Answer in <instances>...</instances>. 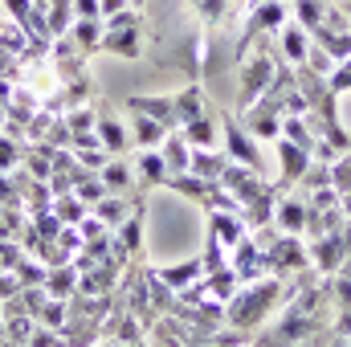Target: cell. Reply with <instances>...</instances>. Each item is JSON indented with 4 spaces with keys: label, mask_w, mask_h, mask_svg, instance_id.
I'll return each instance as SVG.
<instances>
[{
    "label": "cell",
    "mask_w": 351,
    "mask_h": 347,
    "mask_svg": "<svg viewBox=\"0 0 351 347\" xmlns=\"http://www.w3.org/2000/svg\"><path fill=\"white\" fill-rule=\"evenodd\" d=\"M290 294H286V282L282 278H274V274H265L258 282H245L229 302H225V327H233V331H241V335H258L265 327V319L286 302Z\"/></svg>",
    "instance_id": "1"
},
{
    "label": "cell",
    "mask_w": 351,
    "mask_h": 347,
    "mask_svg": "<svg viewBox=\"0 0 351 347\" xmlns=\"http://www.w3.org/2000/svg\"><path fill=\"white\" fill-rule=\"evenodd\" d=\"M274 66H278V53H274V37H265L258 41L241 62H237V70H241V86H237V110L245 115L258 98H262L269 82H274Z\"/></svg>",
    "instance_id": "2"
},
{
    "label": "cell",
    "mask_w": 351,
    "mask_h": 347,
    "mask_svg": "<svg viewBox=\"0 0 351 347\" xmlns=\"http://www.w3.org/2000/svg\"><path fill=\"white\" fill-rule=\"evenodd\" d=\"M286 21H290V4H286V0H258V4H254V12H250V21L241 25V37H237V45H233V49H237L233 58L241 62L258 41L274 37V33H282V25H286Z\"/></svg>",
    "instance_id": "3"
},
{
    "label": "cell",
    "mask_w": 351,
    "mask_h": 347,
    "mask_svg": "<svg viewBox=\"0 0 351 347\" xmlns=\"http://www.w3.org/2000/svg\"><path fill=\"white\" fill-rule=\"evenodd\" d=\"M265 265H269L274 278L290 282V278H298V274L311 270V250L302 246V237H294V233H278V237L265 246Z\"/></svg>",
    "instance_id": "4"
},
{
    "label": "cell",
    "mask_w": 351,
    "mask_h": 347,
    "mask_svg": "<svg viewBox=\"0 0 351 347\" xmlns=\"http://www.w3.org/2000/svg\"><path fill=\"white\" fill-rule=\"evenodd\" d=\"M221 139H225V156L241 168H254V172L265 176V160L258 152V139L237 123V119H221Z\"/></svg>",
    "instance_id": "5"
},
{
    "label": "cell",
    "mask_w": 351,
    "mask_h": 347,
    "mask_svg": "<svg viewBox=\"0 0 351 347\" xmlns=\"http://www.w3.org/2000/svg\"><path fill=\"white\" fill-rule=\"evenodd\" d=\"M229 265L237 270V278L241 282H258L269 274V265H265V246L254 237V233H245L233 250H229Z\"/></svg>",
    "instance_id": "6"
},
{
    "label": "cell",
    "mask_w": 351,
    "mask_h": 347,
    "mask_svg": "<svg viewBox=\"0 0 351 347\" xmlns=\"http://www.w3.org/2000/svg\"><path fill=\"white\" fill-rule=\"evenodd\" d=\"M343 258H348L343 229H339V233H323V237H315V241H311V265H315V274L335 278V274H339V265H343Z\"/></svg>",
    "instance_id": "7"
},
{
    "label": "cell",
    "mask_w": 351,
    "mask_h": 347,
    "mask_svg": "<svg viewBox=\"0 0 351 347\" xmlns=\"http://www.w3.org/2000/svg\"><path fill=\"white\" fill-rule=\"evenodd\" d=\"M274 147H278V164H282V176H278V188L282 192H290L302 172L311 168V152L306 147H298V143H290V139H274Z\"/></svg>",
    "instance_id": "8"
},
{
    "label": "cell",
    "mask_w": 351,
    "mask_h": 347,
    "mask_svg": "<svg viewBox=\"0 0 351 347\" xmlns=\"http://www.w3.org/2000/svg\"><path fill=\"white\" fill-rule=\"evenodd\" d=\"M306 196L302 192H282L278 208H274V225L278 233H294V237H306Z\"/></svg>",
    "instance_id": "9"
},
{
    "label": "cell",
    "mask_w": 351,
    "mask_h": 347,
    "mask_svg": "<svg viewBox=\"0 0 351 347\" xmlns=\"http://www.w3.org/2000/svg\"><path fill=\"white\" fill-rule=\"evenodd\" d=\"M94 131H98V143H102L110 156H127V152L135 147V143H131V127H127V119H119V115H110V110H98Z\"/></svg>",
    "instance_id": "10"
},
{
    "label": "cell",
    "mask_w": 351,
    "mask_h": 347,
    "mask_svg": "<svg viewBox=\"0 0 351 347\" xmlns=\"http://www.w3.org/2000/svg\"><path fill=\"white\" fill-rule=\"evenodd\" d=\"M139 204H147V200H143V192H135V196H119V192H106L98 204H90V213H94L98 221H106V229H119V225H123V221H127V217L139 208Z\"/></svg>",
    "instance_id": "11"
},
{
    "label": "cell",
    "mask_w": 351,
    "mask_h": 347,
    "mask_svg": "<svg viewBox=\"0 0 351 347\" xmlns=\"http://www.w3.org/2000/svg\"><path fill=\"white\" fill-rule=\"evenodd\" d=\"M127 110L152 115V119H160L168 131H180V119H176V94H131V98H127Z\"/></svg>",
    "instance_id": "12"
},
{
    "label": "cell",
    "mask_w": 351,
    "mask_h": 347,
    "mask_svg": "<svg viewBox=\"0 0 351 347\" xmlns=\"http://www.w3.org/2000/svg\"><path fill=\"white\" fill-rule=\"evenodd\" d=\"M127 127H131V143H135L139 152L160 147V143L168 139V127H164L160 119H152V115H139V110H127Z\"/></svg>",
    "instance_id": "13"
},
{
    "label": "cell",
    "mask_w": 351,
    "mask_h": 347,
    "mask_svg": "<svg viewBox=\"0 0 351 347\" xmlns=\"http://www.w3.org/2000/svg\"><path fill=\"white\" fill-rule=\"evenodd\" d=\"M102 184H106V192H119V196H135V192H143L139 188V180H135V168L127 164V156H110L106 160V168H102Z\"/></svg>",
    "instance_id": "14"
},
{
    "label": "cell",
    "mask_w": 351,
    "mask_h": 347,
    "mask_svg": "<svg viewBox=\"0 0 351 347\" xmlns=\"http://www.w3.org/2000/svg\"><path fill=\"white\" fill-rule=\"evenodd\" d=\"M102 53L143 58V25H131V29H106V33H102Z\"/></svg>",
    "instance_id": "15"
},
{
    "label": "cell",
    "mask_w": 351,
    "mask_h": 347,
    "mask_svg": "<svg viewBox=\"0 0 351 347\" xmlns=\"http://www.w3.org/2000/svg\"><path fill=\"white\" fill-rule=\"evenodd\" d=\"M229 156L225 152H217V147H192V164H188V172L200 176V180H208V184H221V176L229 172Z\"/></svg>",
    "instance_id": "16"
},
{
    "label": "cell",
    "mask_w": 351,
    "mask_h": 347,
    "mask_svg": "<svg viewBox=\"0 0 351 347\" xmlns=\"http://www.w3.org/2000/svg\"><path fill=\"white\" fill-rule=\"evenodd\" d=\"M306 49H311V33H306L298 21H286L282 33H278V53H282L290 66H302V62H306Z\"/></svg>",
    "instance_id": "17"
},
{
    "label": "cell",
    "mask_w": 351,
    "mask_h": 347,
    "mask_svg": "<svg viewBox=\"0 0 351 347\" xmlns=\"http://www.w3.org/2000/svg\"><path fill=\"white\" fill-rule=\"evenodd\" d=\"M221 184H225L241 204H245V200H254V196L265 188V176L254 172V168H241V164H229V172L221 176Z\"/></svg>",
    "instance_id": "18"
},
{
    "label": "cell",
    "mask_w": 351,
    "mask_h": 347,
    "mask_svg": "<svg viewBox=\"0 0 351 347\" xmlns=\"http://www.w3.org/2000/svg\"><path fill=\"white\" fill-rule=\"evenodd\" d=\"M180 131H184V139H188L192 147H217V139H221V119H217L213 106H208L204 115H196V119L184 123Z\"/></svg>",
    "instance_id": "19"
},
{
    "label": "cell",
    "mask_w": 351,
    "mask_h": 347,
    "mask_svg": "<svg viewBox=\"0 0 351 347\" xmlns=\"http://www.w3.org/2000/svg\"><path fill=\"white\" fill-rule=\"evenodd\" d=\"M135 180H139L143 192H147V188H164V180H168V164H164L160 147L139 152V160H135Z\"/></svg>",
    "instance_id": "20"
},
{
    "label": "cell",
    "mask_w": 351,
    "mask_h": 347,
    "mask_svg": "<svg viewBox=\"0 0 351 347\" xmlns=\"http://www.w3.org/2000/svg\"><path fill=\"white\" fill-rule=\"evenodd\" d=\"M250 229H245V221H241V213H208V237H217V241H225L229 250L245 237Z\"/></svg>",
    "instance_id": "21"
},
{
    "label": "cell",
    "mask_w": 351,
    "mask_h": 347,
    "mask_svg": "<svg viewBox=\"0 0 351 347\" xmlns=\"http://www.w3.org/2000/svg\"><path fill=\"white\" fill-rule=\"evenodd\" d=\"M156 274L172 286L176 294H180V290H188L192 282H200V278H204V261H200V258H188V261H176V265H160Z\"/></svg>",
    "instance_id": "22"
},
{
    "label": "cell",
    "mask_w": 351,
    "mask_h": 347,
    "mask_svg": "<svg viewBox=\"0 0 351 347\" xmlns=\"http://www.w3.org/2000/svg\"><path fill=\"white\" fill-rule=\"evenodd\" d=\"M204 110H208V98H204V86L200 82H188L184 90H176V119H180V127L192 123Z\"/></svg>",
    "instance_id": "23"
},
{
    "label": "cell",
    "mask_w": 351,
    "mask_h": 347,
    "mask_svg": "<svg viewBox=\"0 0 351 347\" xmlns=\"http://www.w3.org/2000/svg\"><path fill=\"white\" fill-rule=\"evenodd\" d=\"M160 156H164V164H168V176L188 172V164H192V143L184 139V131H168V139L160 143Z\"/></svg>",
    "instance_id": "24"
},
{
    "label": "cell",
    "mask_w": 351,
    "mask_h": 347,
    "mask_svg": "<svg viewBox=\"0 0 351 347\" xmlns=\"http://www.w3.org/2000/svg\"><path fill=\"white\" fill-rule=\"evenodd\" d=\"M45 290H49V298H66V302H70V298L78 294V270H74V261L45 270Z\"/></svg>",
    "instance_id": "25"
},
{
    "label": "cell",
    "mask_w": 351,
    "mask_h": 347,
    "mask_svg": "<svg viewBox=\"0 0 351 347\" xmlns=\"http://www.w3.org/2000/svg\"><path fill=\"white\" fill-rule=\"evenodd\" d=\"M164 188H172L176 196H184V200H192V204H204V196H208V180H200V176L192 172H172L164 180Z\"/></svg>",
    "instance_id": "26"
},
{
    "label": "cell",
    "mask_w": 351,
    "mask_h": 347,
    "mask_svg": "<svg viewBox=\"0 0 351 347\" xmlns=\"http://www.w3.org/2000/svg\"><path fill=\"white\" fill-rule=\"evenodd\" d=\"M204 282H208V294L217 298V302H229L245 282L237 278V270L233 265H225V270H213V274H204Z\"/></svg>",
    "instance_id": "27"
},
{
    "label": "cell",
    "mask_w": 351,
    "mask_h": 347,
    "mask_svg": "<svg viewBox=\"0 0 351 347\" xmlns=\"http://www.w3.org/2000/svg\"><path fill=\"white\" fill-rule=\"evenodd\" d=\"M102 33H106V25L102 21H74V29H70V37H74V45L82 49V53H102Z\"/></svg>",
    "instance_id": "28"
},
{
    "label": "cell",
    "mask_w": 351,
    "mask_h": 347,
    "mask_svg": "<svg viewBox=\"0 0 351 347\" xmlns=\"http://www.w3.org/2000/svg\"><path fill=\"white\" fill-rule=\"evenodd\" d=\"M45 21H49V33L53 37H66L74 29V0H45Z\"/></svg>",
    "instance_id": "29"
},
{
    "label": "cell",
    "mask_w": 351,
    "mask_h": 347,
    "mask_svg": "<svg viewBox=\"0 0 351 347\" xmlns=\"http://www.w3.org/2000/svg\"><path fill=\"white\" fill-rule=\"evenodd\" d=\"M53 213L62 217V225H82V221L90 217V204L78 196V192H66V196L53 200Z\"/></svg>",
    "instance_id": "30"
},
{
    "label": "cell",
    "mask_w": 351,
    "mask_h": 347,
    "mask_svg": "<svg viewBox=\"0 0 351 347\" xmlns=\"http://www.w3.org/2000/svg\"><path fill=\"white\" fill-rule=\"evenodd\" d=\"M323 12H327V4H323V0H294V4H290V16H294L306 33L323 25Z\"/></svg>",
    "instance_id": "31"
},
{
    "label": "cell",
    "mask_w": 351,
    "mask_h": 347,
    "mask_svg": "<svg viewBox=\"0 0 351 347\" xmlns=\"http://www.w3.org/2000/svg\"><path fill=\"white\" fill-rule=\"evenodd\" d=\"M192 4V12L204 21V25H225V16H229V8H233V0H188Z\"/></svg>",
    "instance_id": "32"
},
{
    "label": "cell",
    "mask_w": 351,
    "mask_h": 347,
    "mask_svg": "<svg viewBox=\"0 0 351 347\" xmlns=\"http://www.w3.org/2000/svg\"><path fill=\"white\" fill-rule=\"evenodd\" d=\"M66 315H70V302H66V298H49V302L37 311V323H41V327L62 331V327H66Z\"/></svg>",
    "instance_id": "33"
},
{
    "label": "cell",
    "mask_w": 351,
    "mask_h": 347,
    "mask_svg": "<svg viewBox=\"0 0 351 347\" xmlns=\"http://www.w3.org/2000/svg\"><path fill=\"white\" fill-rule=\"evenodd\" d=\"M21 160H25V143L0 131V172H12V168H21Z\"/></svg>",
    "instance_id": "34"
},
{
    "label": "cell",
    "mask_w": 351,
    "mask_h": 347,
    "mask_svg": "<svg viewBox=\"0 0 351 347\" xmlns=\"http://www.w3.org/2000/svg\"><path fill=\"white\" fill-rule=\"evenodd\" d=\"M331 184V164H319V160H311V168L302 172V180L294 184L298 192H315V188H327Z\"/></svg>",
    "instance_id": "35"
},
{
    "label": "cell",
    "mask_w": 351,
    "mask_h": 347,
    "mask_svg": "<svg viewBox=\"0 0 351 347\" xmlns=\"http://www.w3.org/2000/svg\"><path fill=\"white\" fill-rule=\"evenodd\" d=\"M16 278H21V286H45V265L33 258V254H25V258L16 261V270H12Z\"/></svg>",
    "instance_id": "36"
},
{
    "label": "cell",
    "mask_w": 351,
    "mask_h": 347,
    "mask_svg": "<svg viewBox=\"0 0 351 347\" xmlns=\"http://www.w3.org/2000/svg\"><path fill=\"white\" fill-rule=\"evenodd\" d=\"M200 261H204V274L225 270V265H229V246H225V241H217V237H208V241H204V254H200Z\"/></svg>",
    "instance_id": "37"
},
{
    "label": "cell",
    "mask_w": 351,
    "mask_h": 347,
    "mask_svg": "<svg viewBox=\"0 0 351 347\" xmlns=\"http://www.w3.org/2000/svg\"><path fill=\"white\" fill-rule=\"evenodd\" d=\"M302 66H306V70H315V74H323V78H327V74H331V70H335V66H339V62H335V58H331V53H327V49H323V45H315V41H311V49H306V62H302Z\"/></svg>",
    "instance_id": "38"
},
{
    "label": "cell",
    "mask_w": 351,
    "mask_h": 347,
    "mask_svg": "<svg viewBox=\"0 0 351 347\" xmlns=\"http://www.w3.org/2000/svg\"><path fill=\"white\" fill-rule=\"evenodd\" d=\"M331 188H335L339 196H348L351 192V152H343V156L331 164Z\"/></svg>",
    "instance_id": "39"
},
{
    "label": "cell",
    "mask_w": 351,
    "mask_h": 347,
    "mask_svg": "<svg viewBox=\"0 0 351 347\" xmlns=\"http://www.w3.org/2000/svg\"><path fill=\"white\" fill-rule=\"evenodd\" d=\"M41 143H49V147H70V143H74V131H70L66 115H58V119L49 123V131H45V139H41Z\"/></svg>",
    "instance_id": "40"
},
{
    "label": "cell",
    "mask_w": 351,
    "mask_h": 347,
    "mask_svg": "<svg viewBox=\"0 0 351 347\" xmlns=\"http://www.w3.org/2000/svg\"><path fill=\"white\" fill-rule=\"evenodd\" d=\"M66 123H70V131H74V135L94 131V123H98V110H94V106H74V110H66Z\"/></svg>",
    "instance_id": "41"
},
{
    "label": "cell",
    "mask_w": 351,
    "mask_h": 347,
    "mask_svg": "<svg viewBox=\"0 0 351 347\" xmlns=\"http://www.w3.org/2000/svg\"><path fill=\"white\" fill-rule=\"evenodd\" d=\"M327 90L339 98V94H351V58H343L331 74H327Z\"/></svg>",
    "instance_id": "42"
},
{
    "label": "cell",
    "mask_w": 351,
    "mask_h": 347,
    "mask_svg": "<svg viewBox=\"0 0 351 347\" xmlns=\"http://www.w3.org/2000/svg\"><path fill=\"white\" fill-rule=\"evenodd\" d=\"M25 258V246L12 237H0V270H16V261Z\"/></svg>",
    "instance_id": "43"
},
{
    "label": "cell",
    "mask_w": 351,
    "mask_h": 347,
    "mask_svg": "<svg viewBox=\"0 0 351 347\" xmlns=\"http://www.w3.org/2000/svg\"><path fill=\"white\" fill-rule=\"evenodd\" d=\"M4 204H12V208H25V196L16 192L12 172H0V208H4Z\"/></svg>",
    "instance_id": "44"
},
{
    "label": "cell",
    "mask_w": 351,
    "mask_h": 347,
    "mask_svg": "<svg viewBox=\"0 0 351 347\" xmlns=\"http://www.w3.org/2000/svg\"><path fill=\"white\" fill-rule=\"evenodd\" d=\"M74 156H78V164L90 168V172H102V168H106V160H110V152H106V147H86V152H74Z\"/></svg>",
    "instance_id": "45"
},
{
    "label": "cell",
    "mask_w": 351,
    "mask_h": 347,
    "mask_svg": "<svg viewBox=\"0 0 351 347\" xmlns=\"http://www.w3.org/2000/svg\"><path fill=\"white\" fill-rule=\"evenodd\" d=\"M78 233H82V246H86V241H98V237H106V233H114V229H106V221H98V217L90 213L86 221L78 225Z\"/></svg>",
    "instance_id": "46"
},
{
    "label": "cell",
    "mask_w": 351,
    "mask_h": 347,
    "mask_svg": "<svg viewBox=\"0 0 351 347\" xmlns=\"http://www.w3.org/2000/svg\"><path fill=\"white\" fill-rule=\"evenodd\" d=\"M102 25H106V29H131V25H143V16H139V12H135V4H131V8H123V12H114V16H106Z\"/></svg>",
    "instance_id": "47"
},
{
    "label": "cell",
    "mask_w": 351,
    "mask_h": 347,
    "mask_svg": "<svg viewBox=\"0 0 351 347\" xmlns=\"http://www.w3.org/2000/svg\"><path fill=\"white\" fill-rule=\"evenodd\" d=\"M21 294V278L12 274V270H0V302H8V298H16Z\"/></svg>",
    "instance_id": "48"
},
{
    "label": "cell",
    "mask_w": 351,
    "mask_h": 347,
    "mask_svg": "<svg viewBox=\"0 0 351 347\" xmlns=\"http://www.w3.org/2000/svg\"><path fill=\"white\" fill-rule=\"evenodd\" d=\"M74 16L78 21H102V8H98V0H74Z\"/></svg>",
    "instance_id": "49"
},
{
    "label": "cell",
    "mask_w": 351,
    "mask_h": 347,
    "mask_svg": "<svg viewBox=\"0 0 351 347\" xmlns=\"http://www.w3.org/2000/svg\"><path fill=\"white\" fill-rule=\"evenodd\" d=\"M4 4V12L12 16V21H25L29 12H33V0H0Z\"/></svg>",
    "instance_id": "50"
},
{
    "label": "cell",
    "mask_w": 351,
    "mask_h": 347,
    "mask_svg": "<svg viewBox=\"0 0 351 347\" xmlns=\"http://www.w3.org/2000/svg\"><path fill=\"white\" fill-rule=\"evenodd\" d=\"M98 8H102V21H106V16H114V12L131 8V0H98Z\"/></svg>",
    "instance_id": "51"
},
{
    "label": "cell",
    "mask_w": 351,
    "mask_h": 347,
    "mask_svg": "<svg viewBox=\"0 0 351 347\" xmlns=\"http://www.w3.org/2000/svg\"><path fill=\"white\" fill-rule=\"evenodd\" d=\"M339 208H343V217H351V192L348 196H339Z\"/></svg>",
    "instance_id": "52"
},
{
    "label": "cell",
    "mask_w": 351,
    "mask_h": 347,
    "mask_svg": "<svg viewBox=\"0 0 351 347\" xmlns=\"http://www.w3.org/2000/svg\"><path fill=\"white\" fill-rule=\"evenodd\" d=\"M4 123H8V106H0V131H4Z\"/></svg>",
    "instance_id": "53"
},
{
    "label": "cell",
    "mask_w": 351,
    "mask_h": 347,
    "mask_svg": "<svg viewBox=\"0 0 351 347\" xmlns=\"http://www.w3.org/2000/svg\"><path fill=\"white\" fill-rule=\"evenodd\" d=\"M0 237H8V233H4V217H0Z\"/></svg>",
    "instance_id": "54"
},
{
    "label": "cell",
    "mask_w": 351,
    "mask_h": 347,
    "mask_svg": "<svg viewBox=\"0 0 351 347\" xmlns=\"http://www.w3.org/2000/svg\"><path fill=\"white\" fill-rule=\"evenodd\" d=\"M233 4H250V0H233Z\"/></svg>",
    "instance_id": "55"
},
{
    "label": "cell",
    "mask_w": 351,
    "mask_h": 347,
    "mask_svg": "<svg viewBox=\"0 0 351 347\" xmlns=\"http://www.w3.org/2000/svg\"><path fill=\"white\" fill-rule=\"evenodd\" d=\"M343 347H351V339H343Z\"/></svg>",
    "instance_id": "56"
},
{
    "label": "cell",
    "mask_w": 351,
    "mask_h": 347,
    "mask_svg": "<svg viewBox=\"0 0 351 347\" xmlns=\"http://www.w3.org/2000/svg\"><path fill=\"white\" fill-rule=\"evenodd\" d=\"M131 4H143V0H131Z\"/></svg>",
    "instance_id": "57"
},
{
    "label": "cell",
    "mask_w": 351,
    "mask_h": 347,
    "mask_svg": "<svg viewBox=\"0 0 351 347\" xmlns=\"http://www.w3.org/2000/svg\"><path fill=\"white\" fill-rule=\"evenodd\" d=\"M0 319H4V307H0Z\"/></svg>",
    "instance_id": "58"
}]
</instances>
